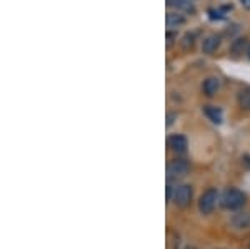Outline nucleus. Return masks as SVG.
I'll use <instances>...</instances> for the list:
<instances>
[{
	"instance_id": "obj_1",
	"label": "nucleus",
	"mask_w": 250,
	"mask_h": 249,
	"mask_svg": "<svg viewBox=\"0 0 250 249\" xmlns=\"http://www.w3.org/2000/svg\"><path fill=\"white\" fill-rule=\"evenodd\" d=\"M245 194L239 189H227L222 194L220 198V204L222 207H225V209L229 211H237L240 209V207H244L245 204Z\"/></svg>"
},
{
	"instance_id": "obj_2",
	"label": "nucleus",
	"mask_w": 250,
	"mask_h": 249,
	"mask_svg": "<svg viewBox=\"0 0 250 249\" xmlns=\"http://www.w3.org/2000/svg\"><path fill=\"white\" fill-rule=\"evenodd\" d=\"M217 201H219V191H217L215 187H210V189H207L202 196H200L199 211L202 212V214H205V216L210 214V212L215 209Z\"/></svg>"
},
{
	"instance_id": "obj_3",
	"label": "nucleus",
	"mask_w": 250,
	"mask_h": 249,
	"mask_svg": "<svg viewBox=\"0 0 250 249\" xmlns=\"http://www.w3.org/2000/svg\"><path fill=\"white\" fill-rule=\"evenodd\" d=\"M192 198H193L192 186H188V184H182V186L175 187L173 196H172V201L177 207H187V206H190Z\"/></svg>"
},
{
	"instance_id": "obj_4",
	"label": "nucleus",
	"mask_w": 250,
	"mask_h": 249,
	"mask_svg": "<svg viewBox=\"0 0 250 249\" xmlns=\"http://www.w3.org/2000/svg\"><path fill=\"white\" fill-rule=\"evenodd\" d=\"M188 169H190V166H188V162L185 159H175V160H172V162L168 164V167H167L168 179L184 178V176H187Z\"/></svg>"
},
{
	"instance_id": "obj_5",
	"label": "nucleus",
	"mask_w": 250,
	"mask_h": 249,
	"mask_svg": "<svg viewBox=\"0 0 250 249\" xmlns=\"http://www.w3.org/2000/svg\"><path fill=\"white\" fill-rule=\"evenodd\" d=\"M168 147H170L173 152H177V154H184L188 147V140L182 134H173L168 137Z\"/></svg>"
},
{
	"instance_id": "obj_6",
	"label": "nucleus",
	"mask_w": 250,
	"mask_h": 249,
	"mask_svg": "<svg viewBox=\"0 0 250 249\" xmlns=\"http://www.w3.org/2000/svg\"><path fill=\"white\" fill-rule=\"evenodd\" d=\"M167 5L179 12H185V14H190V15L195 14V5H193L190 0H167Z\"/></svg>"
},
{
	"instance_id": "obj_7",
	"label": "nucleus",
	"mask_w": 250,
	"mask_h": 249,
	"mask_svg": "<svg viewBox=\"0 0 250 249\" xmlns=\"http://www.w3.org/2000/svg\"><path fill=\"white\" fill-rule=\"evenodd\" d=\"M220 47V37L219 35H208L202 44V52L204 54H213Z\"/></svg>"
},
{
	"instance_id": "obj_8",
	"label": "nucleus",
	"mask_w": 250,
	"mask_h": 249,
	"mask_svg": "<svg viewBox=\"0 0 250 249\" xmlns=\"http://www.w3.org/2000/svg\"><path fill=\"white\" fill-rule=\"evenodd\" d=\"M219 87H220V82H219V79H215V77L205 79V80H204V84H202L204 94H205V95H208V97H212L213 94H217Z\"/></svg>"
},
{
	"instance_id": "obj_9",
	"label": "nucleus",
	"mask_w": 250,
	"mask_h": 249,
	"mask_svg": "<svg viewBox=\"0 0 250 249\" xmlns=\"http://www.w3.org/2000/svg\"><path fill=\"white\" fill-rule=\"evenodd\" d=\"M165 22H167L168 29H177V27L185 23V17L182 14H177V12H168L167 17H165Z\"/></svg>"
},
{
	"instance_id": "obj_10",
	"label": "nucleus",
	"mask_w": 250,
	"mask_h": 249,
	"mask_svg": "<svg viewBox=\"0 0 250 249\" xmlns=\"http://www.w3.org/2000/svg\"><path fill=\"white\" fill-rule=\"evenodd\" d=\"M204 112H205V115H207L208 119L212 120V122H215V124H220L222 122V111L219 109V107H215V106H205V109H204Z\"/></svg>"
},
{
	"instance_id": "obj_11",
	"label": "nucleus",
	"mask_w": 250,
	"mask_h": 249,
	"mask_svg": "<svg viewBox=\"0 0 250 249\" xmlns=\"http://www.w3.org/2000/svg\"><path fill=\"white\" fill-rule=\"evenodd\" d=\"M239 102H240V106H242V107H245V109H249V111H250V87H249V89H245V91H242V92H240Z\"/></svg>"
},
{
	"instance_id": "obj_12",
	"label": "nucleus",
	"mask_w": 250,
	"mask_h": 249,
	"mask_svg": "<svg viewBox=\"0 0 250 249\" xmlns=\"http://www.w3.org/2000/svg\"><path fill=\"white\" fill-rule=\"evenodd\" d=\"M193 44H195V35L193 34H187L182 40V45L184 49H188V47H193Z\"/></svg>"
},
{
	"instance_id": "obj_13",
	"label": "nucleus",
	"mask_w": 250,
	"mask_h": 249,
	"mask_svg": "<svg viewBox=\"0 0 250 249\" xmlns=\"http://www.w3.org/2000/svg\"><path fill=\"white\" fill-rule=\"evenodd\" d=\"M245 45H247V40H245V39H239V40H237V42L232 45V50L239 54V52H242V50L245 49Z\"/></svg>"
},
{
	"instance_id": "obj_14",
	"label": "nucleus",
	"mask_w": 250,
	"mask_h": 249,
	"mask_svg": "<svg viewBox=\"0 0 250 249\" xmlns=\"http://www.w3.org/2000/svg\"><path fill=\"white\" fill-rule=\"evenodd\" d=\"M173 39H177V34L175 32H172V30H168L167 32V47H170L172 44H173Z\"/></svg>"
},
{
	"instance_id": "obj_15",
	"label": "nucleus",
	"mask_w": 250,
	"mask_h": 249,
	"mask_svg": "<svg viewBox=\"0 0 250 249\" xmlns=\"http://www.w3.org/2000/svg\"><path fill=\"white\" fill-rule=\"evenodd\" d=\"M173 117H175V114H168V115H167V126H172Z\"/></svg>"
},
{
	"instance_id": "obj_16",
	"label": "nucleus",
	"mask_w": 250,
	"mask_h": 249,
	"mask_svg": "<svg viewBox=\"0 0 250 249\" xmlns=\"http://www.w3.org/2000/svg\"><path fill=\"white\" fill-rule=\"evenodd\" d=\"M240 3L245 7V9H249V10H250V0H240Z\"/></svg>"
},
{
	"instance_id": "obj_17",
	"label": "nucleus",
	"mask_w": 250,
	"mask_h": 249,
	"mask_svg": "<svg viewBox=\"0 0 250 249\" xmlns=\"http://www.w3.org/2000/svg\"><path fill=\"white\" fill-rule=\"evenodd\" d=\"M185 249H195V248H192V246H187V248H185Z\"/></svg>"
},
{
	"instance_id": "obj_18",
	"label": "nucleus",
	"mask_w": 250,
	"mask_h": 249,
	"mask_svg": "<svg viewBox=\"0 0 250 249\" xmlns=\"http://www.w3.org/2000/svg\"><path fill=\"white\" fill-rule=\"evenodd\" d=\"M249 59H250V47H249Z\"/></svg>"
}]
</instances>
